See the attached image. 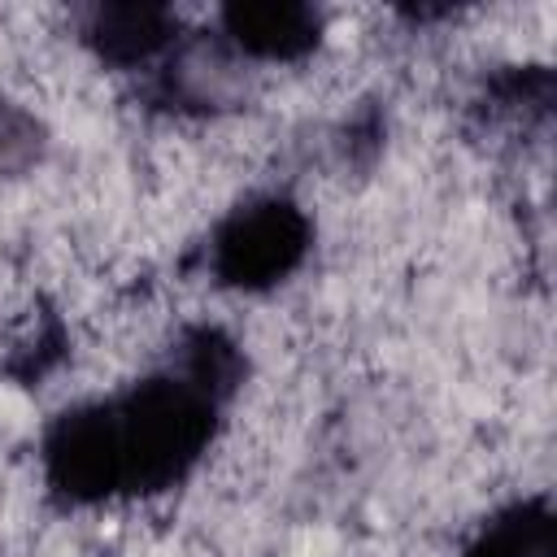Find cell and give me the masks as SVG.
<instances>
[{
	"label": "cell",
	"instance_id": "cell-5",
	"mask_svg": "<svg viewBox=\"0 0 557 557\" xmlns=\"http://www.w3.org/2000/svg\"><path fill=\"white\" fill-rule=\"evenodd\" d=\"M466 557H557V513L544 496L513 500L492 513L470 540Z\"/></svg>",
	"mask_w": 557,
	"mask_h": 557
},
{
	"label": "cell",
	"instance_id": "cell-4",
	"mask_svg": "<svg viewBox=\"0 0 557 557\" xmlns=\"http://www.w3.org/2000/svg\"><path fill=\"white\" fill-rule=\"evenodd\" d=\"M174 13L165 4H152V0H117V4H96L87 26H83V39L87 48L104 61V65H117V70H131V65H144L152 61L170 39H174Z\"/></svg>",
	"mask_w": 557,
	"mask_h": 557
},
{
	"label": "cell",
	"instance_id": "cell-1",
	"mask_svg": "<svg viewBox=\"0 0 557 557\" xmlns=\"http://www.w3.org/2000/svg\"><path fill=\"white\" fill-rule=\"evenodd\" d=\"M222 400L178 370L61 413L44 435L48 487L70 505L157 496L191 474L218 435Z\"/></svg>",
	"mask_w": 557,
	"mask_h": 557
},
{
	"label": "cell",
	"instance_id": "cell-2",
	"mask_svg": "<svg viewBox=\"0 0 557 557\" xmlns=\"http://www.w3.org/2000/svg\"><path fill=\"white\" fill-rule=\"evenodd\" d=\"M309 244V213L287 196H261L222 218L209 239V270L222 287L265 292L305 261Z\"/></svg>",
	"mask_w": 557,
	"mask_h": 557
},
{
	"label": "cell",
	"instance_id": "cell-6",
	"mask_svg": "<svg viewBox=\"0 0 557 557\" xmlns=\"http://www.w3.org/2000/svg\"><path fill=\"white\" fill-rule=\"evenodd\" d=\"M174 370L187 374L209 396L226 400L239 387V379H244V352H239V344L226 331H218V326H191L178 339V366Z\"/></svg>",
	"mask_w": 557,
	"mask_h": 557
},
{
	"label": "cell",
	"instance_id": "cell-7",
	"mask_svg": "<svg viewBox=\"0 0 557 557\" xmlns=\"http://www.w3.org/2000/svg\"><path fill=\"white\" fill-rule=\"evenodd\" d=\"M44 152V131L17 109H0V174H17Z\"/></svg>",
	"mask_w": 557,
	"mask_h": 557
},
{
	"label": "cell",
	"instance_id": "cell-3",
	"mask_svg": "<svg viewBox=\"0 0 557 557\" xmlns=\"http://www.w3.org/2000/svg\"><path fill=\"white\" fill-rule=\"evenodd\" d=\"M222 30L257 61H300L322 44V9L305 0H235L222 9Z\"/></svg>",
	"mask_w": 557,
	"mask_h": 557
}]
</instances>
